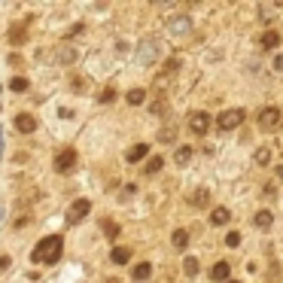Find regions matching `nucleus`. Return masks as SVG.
<instances>
[{"label": "nucleus", "instance_id": "f257e3e1", "mask_svg": "<svg viewBox=\"0 0 283 283\" xmlns=\"http://www.w3.org/2000/svg\"><path fill=\"white\" fill-rule=\"evenodd\" d=\"M61 250H64V237H61V234H49V237H43V240L34 247L31 259H34L37 265H55V262L61 259Z\"/></svg>", "mask_w": 283, "mask_h": 283}, {"label": "nucleus", "instance_id": "f03ea898", "mask_svg": "<svg viewBox=\"0 0 283 283\" xmlns=\"http://www.w3.org/2000/svg\"><path fill=\"white\" fill-rule=\"evenodd\" d=\"M89 213H92V201H89V198H79V201H73V204L67 207L64 216H67V225H79Z\"/></svg>", "mask_w": 283, "mask_h": 283}, {"label": "nucleus", "instance_id": "7ed1b4c3", "mask_svg": "<svg viewBox=\"0 0 283 283\" xmlns=\"http://www.w3.org/2000/svg\"><path fill=\"white\" fill-rule=\"evenodd\" d=\"M283 125V113L277 110V107H265L262 113H259V128L262 131H277Z\"/></svg>", "mask_w": 283, "mask_h": 283}, {"label": "nucleus", "instance_id": "20e7f679", "mask_svg": "<svg viewBox=\"0 0 283 283\" xmlns=\"http://www.w3.org/2000/svg\"><path fill=\"white\" fill-rule=\"evenodd\" d=\"M244 119H247V113L240 110V107H234V110H225V113L216 119V125H219L222 131H231V128H237L240 122H244Z\"/></svg>", "mask_w": 283, "mask_h": 283}, {"label": "nucleus", "instance_id": "39448f33", "mask_svg": "<svg viewBox=\"0 0 283 283\" xmlns=\"http://www.w3.org/2000/svg\"><path fill=\"white\" fill-rule=\"evenodd\" d=\"M76 168V149H61L55 155V171L58 174H70Z\"/></svg>", "mask_w": 283, "mask_h": 283}, {"label": "nucleus", "instance_id": "423d86ee", "mask_svg": "<svg viewBox=\"0 0 283 283\" xmlns=\"http://www.w3.org/2000/svg\"><path fill=\"white\" fill-rule=\"evenodd\" d=\"M207 128H210V116H207V113L198 110V113L189 116V131H192V134H207Z\"/></svg>", "mask_w": 283, "mask_h": 283}, {"label": "nucleus", "instance_id": "0eeeda50", "mask_svg": "<svg viewBox=\"0 0 283 283\" xmlns=\"http://www.w3.org/2000/svg\"><path fill=\"white\" fill-rule=\"evenodd\" d=\"M16 131L34 134V131H37V119H34L31 113H19V116H16Z\"/></svg>", "mask_w": 283, "mask_h": 283}, {"label": "nucleus", "instance_id": "6e6552de", "mask_svg": "<svg viewBox=\"0 0 283 283\" xmlns=\"http://www.w3.org/2000/svg\"><path fill=\"white\" fill-rule=\"evenodd\" d=\"M228 274H231V265L228 262H216L210 268V280H216V283H228Z\"/></svg>", "mask_w": 283, "mask_h": 283}, {"label": "nucleus", "instance_id": "1a4fd4ad", "mask_svg": "<svg viewBox=\"0 0 283 283\" xmlns=\"http://www.w3.org/2000/svg\"><path fill=\"white\" fill-rule=\"evenodd\" d=\"M259 46H262V49H277V46H280V34H277V31H265V34L259 37Z\"/></svg>", "mask_w": 283, "mask_h": 283}, {"label": "nucleus", "instance_id": "9d476101", "mask_svg": "<svg viewBox=\"0 0 283 283\" xmlns=\"http://www.w3.org/2000/svg\"><path fill=\"white\" fill-rule=\"evenodd\" d=\"M146 152H149V146L146 143H137V146H131L128 152H125V158L131 161V165H134V161H140V158H146Z\"/></svg>", "mask_w": 283, "mask_h": 283}, {"label": "nucleus", "instance_id": "9b49d317", "mask_svg": "<svg viewBox=\"0 0 283 283\" xmlns=\"http://www.w3.org/2000/svg\"><path fill=\"white\" fill-rule=\"evenodd\" d=\"M149 274H152V265H149V262H137V265L131 268V277H134V280H149Z\"/></svg>", "mask_w": 283, "mask_h": 283}, {"label": "nucleus", "instance_id": "f8f14e48", "mask_svg": "<svg viewBox=\"0 0 283 283\" xmlns=\"http://www.w3.org/2000/svg\"><path fill=\"white\" fill-rule=\"evenodd\" d=\"M171 244H174L177 250H186V244H189V231H186V228H177V231L171 234Z\"/></svg>", "mask_w": 283, "mask_h": 283}, {"label": "nucleus", "instance_id": "ddd939ff", "mask_svg": "<svg viewBox=\"0 0 283 283\" xmlns=\"http://www.w3.org/2000/svg\"><path fill=\"white\" fill-rule=\"evenodd\" d=\"M110 259H113V265H125V262L131 259V250H128V247H116V250L110 253Z\"/></svg>", "mask_w": 283, "mask_h": 283}, {"label": "nucleus", "instance_id": "4468645a", "mask_svg": "<svg viewBox=\"0 0 283 283\" xmlns=\"http://www.w3.org/2000/svg\"><path fill=\"white\" fill-rule=\"evenodd\" d=\"M228 219H231L228 207H213V213H210V222H213V225H225Z\"/></svg>", "mask_w": 283, "mask_h": 283}, {"label": "nucleus", "instance_id": "2eb2a0df", "mask_svg": "<svg viewBox=\"0 0 283 283\" xmlns=\"http://www.w3.org/2000/svg\"><path fill=\"white\" fill-rule=\"evenodd\" d=\"M271 222H274L271 210H259V213L253 216V225H256V228H271Z\"/></svg>", "mask_w": 283, "mask_h": 283}, {"label": "nucleus", "instance_id": "dca6fc26", "mask_svg": "<svg viewBox=\"0 0 283 283\" xmlns=\"http://www.w3.org/2000/svg\"><path fill=\"white\" fill-rule=\"evenodd\" d=\"M161 168H165V158H161V155H152V158H149V165H146L143 171H146V174L152 177V174H158Z\"/></svg>", "mask_w": 283, "mask_h": 283}, {"label": "nucleus", "instance_id": "f3484780", "mask_svg": "<svg viewBox=\"0 0 283 283\" xmlns=\"http://www.w3.org/2000/svg\"><path fill=\"white\" fill-rule=\"evenodd\" d=\"M125 98H128V104H134V107H137V104H143V101H146V92H143V89H131Z\"/></svg>", "mask_w": 283, "mask_h": 283}, {"label": "nucleus", "instance_id": "a211bd4d", "mask_svg": "<svg viewBox=\"0 0 283 283\" xmlns=\"http://www.w3.org/2000/svg\"><path fill=\"white\" fill-rule=\"evenodd\" d=\"M189 158H192V149H189V146H180V149L174 152V161H177V165H186Z\"/></svg>", "mask_w": 283, "mask_h": 283}, {"label": "nucleus", "instance_id": "6ab92c4d", "mask_svg": "<svg viewBox=\"0 0 283 283\" xmlns=\"http://www.w3.org/2000/svg\"><path fill=\"white\" fill-rule=\"evenodd\" d=\"M10 89H13V92H25V89H28V79H25V76H13V79H10Z\"/></svg>", "mask_w": 283, "mask_h": 283}, {"label": "nucleus", "instance_id": "aec40b11", "mask_svg": "<svg viewBox=\"0 0 283 283\" xmlns=\"http://www.w3.org/2000/svg\"><path fill=\"white\" fill-rule=\"evenodd\" d=\"M183 271H186V277H195V274H198V259L189 256V259L183 262Z\"/></svg>", "mask_w": 283, "mask_h": 283}, {"label": "nucleus", "instance_id": "412c9836", "mask_svg": "<svg viewBox=\"0 0 283 283\" xmlns=\"http://www.w3.org/2000/svg\"><path fill=\"white\" fill-rule=\"evenodd\" d=\"M192 204H195V207H201V204H207V189H198V192L192 195Z\"/></svg>", "mask_w": 283, "mask_h": 283}, {"label": "nucleus", "instance_id": "4be33fe9", "mask_svg": "<svg viewBox=\"0 0 283 283\" xmlns=\"http://www.w3.org/2000/svg\"><path fill=\"white\" fill-rule=\"evenodd\" d=\"M225 247H231V250L240 247V234H237V231H228V234H225Z\"/></svg>", "mask_w": 283, "mask_h": 283}, {"label": "nucleus", "instance_id": "5701e85b", "mask_svg": "<svg viewBox=\"0 0 283 283\" xmlns=\"http://www.w3.org/2000/svg\"><path fill=\"white\" fill-rule=\"evenodd\" d=\"M113 98H116V89H110V86H107V89H104V92L98 95V101H101V104H110Z\"/></svg>", "mask_w": 283, "mask_h": 283}, {"label": "nucleus", "instance_id": "b1692460", "mask_svg": "<svg viewBox=\"0 0 283 283\" xmlns=\"http://www.w3.org/2000/svg\"><path fill=\"white\" fill-rule=\"evenodd\" d=\"M10 40H13V43H25V28H13L10 31Z\"/></svg>", "mask_w": 283, "mask_h": 283}, {"label": "nucleus", "instance_id": "393cba45", "mask_svg": "<svg viewBox=\"0 0 283 283\" xmlns=\"http://www.w3.org/2000/svg\"><path fill=\"white\" fill-rule=\"evenodd\" d=\"M268 161H271V152H268V149L262 146V149L256 152V165H268Z\"/></svg>", "mask_w": 283, "mask_h": 283}, {"label": "nucleus", "instance_id": "a878e982", "mask_svg": "<svg viewBox=\"0 0 283 283\" xmlns=\"http://www.w3.org/2000/svg\"><path fill=\"white\" fill-rule=\"evenodd\" d=\"M104 231H107L110 237H116V234H119V225H116V222H110V219H104Z\"/></svg>", "mask_w": 283, "mask_h": 283}, {"label": "nucleus", "instance_id": "bb28decb", "mask_svg": "<svg viewBox=\"0 0 283 283\" xmlns=\"http://www.w3.org/2000/svg\"><path fill=\"white\" fill-rule=\"evenodd\" d=\"M274 70H277V73H280V76H283V52H280V55H277V58H274Z\"/></svg>", "mask_w": 283, "mask_h": 283}, {"label": "nucleus", "instance_id": "cd10ccee", "mask_svg": "<svg viewBox=\"0 0 283 283\" xmlns=\"http://www.w3.org/2000/svg\"><path fill=\"white\" fill-rule=\"evenodd\" d=\"M174 134H177L174 128H165V131H161V140H174Z\"/></svg>", "mask_w": 283, "mask_h": 283}, {"label": "nucleus", "instance_id": "c85d7f7f", "mask_svg": "<svg viewBox=\"0 0 283 283\" xmlns=\"http://www.w3.org/2000/svg\"><path fill=\"white\" fill-rule=\"evenodd\" d=\"M10 268V256H0V271H7Z\"/></svg>", "mask_w": 283, "mask_h": 283}, {"label": "nucleus", "instance_id": "c756f323", "mask_svg": "<svg viewBox=\"0 0 283 283\" xmlns=\"http://www.w3.org/2000/svg\"><path fill=\"white\" fill-rule=\"evenodd\" d=\"M277 174H280V177H283V165H280V168H277Z\"/></svg>", "mask_w": 283, "mask_h": 283}, {"label": "nucleus", "instance_id": "7c9ffc66", "mask_svg": "<svg viewBox=\"0 0 283 283\" xmlns=\"http://www.w3.org/2000/svg\"><path fill=\"white\" fill-rule=\"evenodd\" d=\"M228 283H240V280H228Z\"/></svg>", "mask_w": 283, "mask_h": 283}]
</instances>
